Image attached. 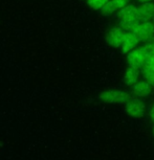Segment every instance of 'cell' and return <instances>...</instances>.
I'll use <instances>...</instances> for the list:
<instances>
[{
  "label": "cell",
  "mask_w": 154,
  "mask_h": 160,
  "mask_svg": "<svg viewBox=\"0 0 154 160\" xmlns=\"http://www.w3.org/2000/svg\"><path fill=\"white\" fill-rule=\"evenodd\" d=\"M117 23L121 28L127 32H132L141 21L138 17L137 7L133 4H128L116 13Z\"/></svg>",
  "instance_id": "1"
},
{
  "label": "cell",
  "mask_w": 154,
  "mask_h": 160,
  "mask_svg": "<svg viewBox=\"0 0 154 160\" xmlns=\"http://www.w3.org/2000/svg\"><path fill=\"white\" fill-rule=\"evenodd\" d=\"M154 52V43L147 42L141 46L136 47L135 49L127 53V64L129 67L135 68L141 70L147 59L149 58L151 53Z\"/></svg>",
  "instance_id": "2"
},
{
  "label": "cell",
  "mask_w": 154,
  "mask_h": 160,
  "mask_svg": "<svg viewBox=\"0 0 154 160\" xmlns=\"http://www.w3.org/2000/svg\"><path fill=\"white\" fill-rule=\"evenodd\" d=\"M131 96L123 90H106L99 95V98L106 104H126Z\"/></svg>",
  "instance_id": "3"
},
{
  "label": "cell",
  "mask_w": 154,
  "mask_h": 160,
  "mask_svg": "<svg viewBox=\"0 0 154 160\" xmlns=\"http://www.w3.org/2000/svg\"><path fill=\"white\" fill-rule=\"evenodd\" d=\"M125 109L128 115L134 118H141L145 114L146 106H145V102L137 96H131L125 104Z\"/></svg>",
  "instance_id": "4"
},
{
  "label": "cell",
  "mask_w": 154,
  "mask_h": 160,
  "mask_svg": "<svg viewBox=\"0 0 154 160\" xmlns=\"http://www.w3.org/2000/svg\"><path fill=\"white\" fill-rule=\"evenodd\" d=\"M127 35V31H125L121 26H116L111 28L106 35V43L110 47L113 48H120L122 47L123 42L125 40V37Z\"/></svg>",
  "instance_id": "5"
},
{
  "label": "cell",
  "mask_w": 154,
  "mask_h": 160,
  "mask_svg": "<svg viewBox=\"0 0 154 160\" xmlns=\"http://www.w3.org/2000/svg\"><path fill=\"white\" fill-rule=\"evenodd\" d=\"M141 42L146 43L154 36V24L152 21H141L133 31Z\"/></svg>",
  "instance_id": "6"
},
{
  "label": "cell",
  "mask_w": 154,
  "mask_h": 160,
  "mask_svg": "<svg viewBox=\"0 0 154 160\" xmlns=\"http://www.w3.org/2000/svg\"><path fill=\"white\" fill-rule=\"evenodd\" d=\"M153 89V86L150 83H148L146 80L145 81H138L131 86V92L134 96L137 98H147L151 94Z\"/></svg>",
  "instance_id": "7"
},
{
  "label": "cell",
  "mask_w": 154,
  "mask_h": 160,
  "mask_svg": "<svg viewBox=\"0 0 154 160\" xmlns=\"http://www.w3.org/2000/svg\"><path fill=\"white\" fill-rule=\"evenodd\" d=\"M131 0H109L107 2L106 5L101 10V13L105 16H109L113 13H117L120 10H122L123 8H125L126 5L129 4Z\"/></svg>",
  "instance_id": "8"
},
{
  "label": "cell",
  "mask_w": 154,
  "mask_h": 160,
  "mask_svg": "<svg viewBox=\"0 0 154 160\" xmlns=\"http://www.w3.org/2000/svg\"><path fill=\"white\" fill-rule=\"evenodd\" d=\"M140 43H141V40L133 32H127L125 40H124L123 45L121 48H122V50L125 53H129L130 51L138 47V44Z\"/></svg>",
  "instance_id": "9"
},
{
  "label": "cell",
  "mask_w": 154,
  "mask_h": 160,
  "mask_svg": "<svg viewBox=\"0 0 154 160\" xmlns=\"http://www.w3.org/2000/svg\"><path fill=\"white\" fill-rule=\"evenodd\" d=\"M141 21H151L154 17V2H145L137 7Z\"/></svg>",
  "instance_id": "10"
},
{
  "label": "cell",
  "mask_w": 154,
  "mask_h": 160,
  "mask_svg": "<svg viewBox=\"0 0 154 160\" xmlns=\"http://www.w3.org/2000/svg\"><path fill=\"white\" fill-rule=\"evenodd\" d=\"M140 71L138 69L129 67L126 69L125 73H124L123 81L125 83V85L127 86H133L135 83L138 82V78H140Z\"/></svg>",
  "instance_id": "11"
},
{
  "label": "cell",
  "mask_w": 154,
  "mask_h": 160,
  "mask_svg": "<svg viewBox=\"0 0 154 160\" xmlns=\"http://www.w3.org/2000/svg\"><path fill=\"white\" fill-rule=\"evenodd\" d=\"M108 1H109V0H87V4H88L89 8H91L92 10L101 11L102 8L106 5Z\"/></svg>",
  "instance_id": "12"
},
{
  "label": "cell",
  "mask_w": 154,
  "mask_h": 160,
  "mask_svg": "<svg viewBox=\"0 0 154 160\" xmlns=\"http://www.w3.org/2000/svg\"><path fill=\"white\" fill-rule=\"evenodd\" d=\"M149 115H150V118L151 120L154 122V104L151 106V108H150V111H149Z\"/></svg>",
  "instance_id": "13"
},
{
  "label": "cell",
  "mask_w": 154,
  "mask_h": 160,
  "mask_svg": "<svg viewBox=\"0 0 154 160\" xmlns=\"http://www.w3.org/2000/svg\"><path fill=\"white\" fill-rule=\"evenodd\" d=\"M138 2H141V3H145V2H153L154 0H137Z\"/></svg>",
  "instance_id": "14"
},
{
  "label": "cell",
  "mask_w": 154,
  "mask_h": 160,
  "mask_svg": "<svg viewBox=\"0 0 154 160\" xmlns=\"http://www.w3.org/2000/svg\"><path fill=\"white\" fill-rule=\"evenodd\" d=\"M148 42H150V43H154V36H153V37H152V38H151V39H150V40H149V41H148ZM146 43H147V42H146Z\"/></svg>",
  "instance_id": "15"
},
{
  "label": "cell",
  "mask_w": 154,
  "mask_h": 160,
  "mask_svg": "<svg viewBox=\"0 0 154 160\" xmlns=\"http://www.w3.org/2000/svg\"><path fill=\"white\" fill-rule=\"evenodd\" d=\"M151 21H152V22H153V24H154V17H153V19H152V20H151Z\"/></svg>",
  "instance_id": "16"
},
{
  "label": "cell",
  "mask_w": 154,
  "mask_h": 160,
  "mask_svg": "<svg viewBox=\"0 0 154 160\" xmlns=\"http://www.w3.org/2000/svg\"><path fill=\"white\" fill-rule=\"evenodd\" d=\"M153 132H154V129H153Z\"/></svg>",
  "instance_id": "17"
}]
</instances>
